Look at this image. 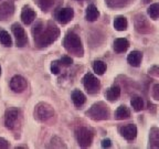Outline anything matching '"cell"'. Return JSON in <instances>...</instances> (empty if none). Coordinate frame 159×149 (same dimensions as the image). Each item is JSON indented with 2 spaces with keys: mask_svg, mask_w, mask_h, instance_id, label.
<instances>
[{
  "mask_svg": "<svg viewBox=\"0 0 159 149\" xmlns=\"http://www.w3.org/2000/svg\"><path fill=\"white\" fill-rule=\"evenodd\" d=\"M34 42L38 47H48L59 38L60 30L53 22H38L32 29Z\"/></svg>",
  "mask_w": 159,
  "mask_h": 149,
  "instance_id": "cell-1",
  "label": "cell"
},
{
  "mask_svg": "<svg viewBox=\"0 0 159 149\" xmlns=\"http://www.w3.org/2000/svg\"><path fill=\"white\" fill-rule=\"evenodd\" d=\"M63 45L69 52L74 53L75 55H82L83 47L82 42L80 40V37L74 32H69L64 38Z\"/></svg>",
  "mask_w": 159,
  "mask_h": 149,
  "instance_id": "cell-2",
  "label": "cell"
},
{
  "mask_svg": "<svg viewBox=\"0 0 159 149\" xmlns=\"http://www.w3.org/2000/svg\"><path fill=\"white\" fill-rule=\"evenodd\" d=\"M86 115L93 120H104L109 116L108 106L104 102H97L86 112Z\"/></svg>",
  "mask_w": 159,
  "mask_h": 149,
  "instance_id": "cell-3",
  "label": "cell"
},
{
  "mask_svg": "<svg viewBox=\"0 0 159 149\" xmlns=\"http://www.w3.org/2000/svg\"><path fill=\"white\" fill-rule=\"evenodd\" d=\"M54 115L52 106L48 103H39L34 108V117L40 122H47Z\"/></svg>",
  "mask_w": 159,
  "mask_h": 149,
  "instance_id": "cell-4",
  "label": "cell"
},
{
  "mask_svg": "<svg viewBox=\"0 0 159 149\" xmlns=\"http://www.w3.org/2000/svg\"><path fill=\"white\" fill-rule=\"evenodd\" d=\"M75 137H76L80 147H82V148L91 146L93 142V133L86 127H79L75 132Z\"/></svg>",
  "mask_w": 159,
  "mask_h": 149,
  "instance_id": "cell-5",
  "label": "cell"
},
{
  "mask_svg": "<svg viewBox=\"0 0 159 149\" xmlns=\"http://www.w3.org/2000/svg\"><path fill=\"white\" fill-rule=\"evenodd\" d=\"M20 117H21V114H20L19 109L16 108H10L6 112V116H5V125L8 129H13L19 125L20 122Z\"/></svg>",
  "mask_w": 159,
  "mask_h": 149,
  "instance_id": "cell-6",
  "label": "cell"
},
{
  "mask_svg": "<svg viewBox=\"0 0 159 149\" xmlns=\"http://www.w3.org/2000/svg\"><path fill=\"white\" fill-rule=\"evenodd\" d=\"M83 85H84L85 89L89 94H95L99 91L101 87V82L97 77H95L92 73H87L83 77Z\"/></svg>",
  "mask_w": 159,
  "mask_h": 149,
  "instance_id": "cell-7",
  "label": "cell"
},
{
  "mask_svg": "<svg viewBox=\"0 0 159 149\" xmlns=\"http://www.w3.org/2000/svg\"><path fill=\"white\" fill-rule=\"evenodd\" d=\"M11 30H12L13 35L16 37V42H17L18 47H25L28 42V38L22 25H19V23H13Z\"/></svg>",
  "mask_w": 159,
  "mask_h": 149,
  "instance_id": "cell-8",
  "label": "cell"
},
{
  "mask_svg": "<svg viewBox=\"0 0 159 149\" xmlns=\"http://www.w3.org/2000/svg\"><path fill=\"white\" fill-rule=\"evenodd\" d=\"M28 83L27 79L21 75H16L10 81V88L16 93H22L25 89H27Z\"/></svg>",
  "mask_w": 159,
  "mask_h": 149,
  "instance_id": "cell-9",
  "label": "cell"
},
{
  "mask_svg": "<svg viewBox=\"0 0 159 149\" xmlns=\"http://www.w3.org/2000/svg\"><path fill=\"white\" fill-rule=\"evenodd\" d=\"M74 17V11L72 8H62L57 11L55 13V18L60 23L65 25V23L70 22Z\"/></svg>",
  "mask_w": 159,
  "mask_h": 149,
  "instance_id": "cell-10",
  "label": "cell"
},
{
  "mask_svg": "<svg viewBox=\"0 0 159 149\" xmlns=\"http://www.w3.org/2000/svg\"><path fill=\"white\" fill-rule=\"evenodd\" d=\"M135 28L139 33H148L150 32V28L152 25H149V22L147 21L146 17L143 15H137L135 17Z\"/></svg>",
  "mask_w": 159,
  "mask_h": 149,
  "instance_id": "cell-11",
  "label": "cell"
},
{
  "mask_svg": "<svg viewBox=\"0 0 159 149\" xmlns=\"http://www.w3.org/2000/svg\"><path fill=\"white\" fill-rule=\"evenodd\" d=\"M15 12V3L12 1H5L0 3V20H7Z\"/></svg>",
  "mask_w": 159,
  "mask_h": 149,
  "instance_id": "cell-12",
  "label": "cell"
},
{
  "mask_svg": "<svg viewBox=\"0 0 159 149\" xmlns=\"http://www.w3.org/2000/svg\"><path fill=\"white\" fill-rule=\"evenodd\" d=\"M119 133L126 140H133L137 136V127L133 124L125 125V126L119 128Z\"/></svg>",
  "mask_w": 159,
  "mask_h": 149,
  "instance_id": "cell-13",
  "label": "cell"
},
{
  "mask_svg": "<svg viewBox=\"0 0 159 149\" xmlns=\"http://www.w3.org/2000/svg\"><path fill=\"white\" fill-rule=\"evenodd\" d=\"M35 19V12L34 10L31 9L30 7H25L21 12V20L25 25H30L32 23Z\"/></svg>",
  "mask_w": 159,
  "mask_h": 149,
  "instance_id": "cell-14",
  "label": "cell"
},
{
  "mask_svg": "<svg viewBox=\"0 0 159 149\" xmlns=\"http://www.w3.org/2000/svg\"><path fill=\"white\" fill-rule=\"evenodd\" d=\"M142 60H143V53L139 52V51H133V52L129 53L128 56H127V62L132 65V66H135V67L140 65Z\"/></svg>",
  "mask_w": 159,
  "mask_h": 149,
  "instance_id": "cell-15",
  "label": "cell"
},
{
  "mask_svg": "<svg viewBox=\"0 0 159 149\" xmlns=\"http://www.w3.org/2000/svg\"><path fill=\"white\" fill-rule=\"evenodd\" d=\"M129 47V42L127 39H124V38H118L114 41V50L115 52L117 53H122L125 52L127 49Z\"/></svg>",
  "mask_w": 159,
  "mask_h": 149,
  "instance_id": "cell-16",
  "label": "cell"
},
{
  "mask_svg": "<svg viewBox=\"0 0 159 149\" xmlns=\"http://www.w3.org/2000/svg\"><path fill=\"white\" fill-rule=\"evenodd\" d=\"M150 148H159V129L154 127L149 133V146Z\"/></svg>",
  "mask_w": 159,
  "mask_h": 149,
  "instance_id": "cell-17",
  "label": "cell"
},
{
  "mask_svg": "<svg viewBox=\"0 0 159 149\" xmlns=\"http://www.w3.org/2000/svg\"><path fill=\"white\" fill-rule=\"evenodd\" d=\"M106 98L111 102H114L116 99H118V97L120 96V87L118 85H113L112 87H109L107 89L106 94H105Z\"/></svg>",
  "mask_w": 159,
  "mask_h": 149,
  "instance_id": "cell-18",
  "label": "cell"
},
{
  "mask_svg": "<svg viewBox=\"0 0 159 149\" xmlns=\"http://www.w3.org/2000/svg\"><path fill=\"white\" fill-rule=\"evenodd\" d=\"M72 101H73V103H74L75 106L81 107L82 105L85 104V102H86V97H85V95L83 94L80 89H75V91H73V93H72Z\"/></svg>",
  "mask_w": 159,
  "mask_h": 149,
  "instance_id": "cell-19",
  "label": "cell"
},
{
  "mask_svg": "<svg viewBox=\"0 0 159 149\" xmlns=\"http://www.w3.org/2000/svg\"><path fill=\"white\" fill-rule=\"evenodd\" d=\"M99 17V11L97 10V8L94 5H89L86 8V12H85V18H86L87 21H95L97 20V18Z\"/></svg>",
  "mask_w": 159,
  "mask_h": 149,
  "instance_id": "cell-20",
  "label": "cell"
},
{
  "mask_svg": "<svg viewBox=\"0 0 159 149\" xmlns=\"http://www.w3.org/2000/svg\"><path fill=\"white\" fill-rule=\"evenodd\" d=\"M130 116V111L127 106L125 105H120L115 112V118L118 120H123V119H127Z\"/></svg>",
  "mask_w": 159,
  "mask_h": 149,
  "instance_id": "cell-21",
  "label": "cell"
},
{
  "mask_svg": "<svg viewBox=\"0 0 159 149\" xmlns=\"http://www.w3.org/2000/svg\"><path fill=\"white\" fill-rule=\"evenodd\" d=\"M127 25H128V22H127V19L125 17H116L114 20V28L117 30V31H125L127 29Z\"/></svg>",
  "mask_w": 159,
  "mask_h": 149,
  "instance_id": "cell-22",
  "label": "cell"
},
{
  "mask_svg": "<svg viewBox=\"0 0 159 149\" xmlns=\"http://www.w3.org/2000/svg\"><path fill=\"white\" fill-rule=\"evenodd\" d=\"M0 43L2 45H5V47H11V44H12L11 37H10L9 33L7 31H5V30L0 31Z\"/></svg>",
  "mask_w": 159,
  "mask_h": 149,
  "instance_id": "cell-23",
  "label": "cell"
},
{
  "mask_svg": "<svg viewBox=\"0 0 159 149\" xmlns=\"http://www.w3.org/2000/svg\"><path fill=\"white\" fill-rule=\"evenodd\" d=\"M93 70H94V72L98 75H103L106 71V64H105L103 61H95L94 64H93Z\"/></svg>",
  "mask_w": 159,
  "mask_h": 149,
  "instance_id": "cell-24",
  "label": "cell"
},
{
  "mask_svg": "<svg viewBox=\"0 0 159 149\" xmlns=\"http://www.w3.org/2000/svg\"><path fill=\"white\" fill-rule=\"evenodd\" d=\"M130 104H132L134 111H136V112H140L144 108V101H143L142 97H133L132 101H130Z\"/></svg>",
  "mask_w": 159,
  "mask_h": 149,
  "instance_id": "cell-25",
  "label": "cell"
},
{
  "mask_svg": "<svg viewBox=\"0 0 159 149\" xmlns=\"http://www.w3.org/2000/svg\"><path fill=\"white\" fill-rule=\"evenodd\" d=\"M148 16L152 19H157L159 17V3H152L150 5V7L147 9Z\"/></svg>",
  "mask_w": 159,
  "mask_h": 149,
  "instance_id": "cell-26",
  "label": "cell"
},
{
  "mask_svg": "<svg viewBox=\"0 0 159 149\" xmlns=\"http://www.w3.org/2000/svg\"><path fill=\"white\" fill-rule=\"evenodd\" d=\"M35 2L39 6V8H41L43 11H48L50 8H52L54 0H35Z\"/></svg>",
  "mask_w": 159,
  "mask_h": 149,
  "instance_id": "cell-27",
  "label": "cell"
},
{
  "mask_svg": "<svg viewBox=\"0 0 159 149\" xmlns=\"http://www.w3.org/2000/svg\"><path fill=\"white\" fill-rule=\"evenodd\" d=\"M60 65H61V63H60V61H53L52 64H51V72L53 73V74H59L60 73Z\"/></svg>",
  "mask_w": 159,
  "mask_h": 149,
  "instance_id": "cell-28",
  "label": "cell"
},
{
  "mask_svg": "<svg viewBox=\"0 0 159 149\" xmlns=\"http://www.w3.org/2000/svg\"><path fill=\"white\" fill-rule=\"evenodd\" d=\"M60 63L63 64V65H65V66H69V65H71L73 63V59L71 56L65 55V56H62V59L60 60Z\"/></svg>",
  "mask_w": 159,
  "mask_h": 149,
  "instance_id": "cell-29",
  "label": "cell"
},
{
  "mask_svg": "<svg viewBox=\"0 0 159 149\" xmlns=\"http://www.w3.org/2000/svg\"><path fill=\"white\" fill-rule=\"evenodd\" d=\"M152 97L157 101H159V84H156L152 87Z\"/></svg>",
  "mask_w": 159,
  "mask_h": 149,
  "instance_id": "cell-30",
  "label": "cell"
},
{
  "mask_svg": "<svg viewBox=\"0 0 159 149\" xmlns=\"http://www.w3.org/2000/svg\"><path fill=\"white\" fill-rule=\"evenodd\" d=\"M126 0H107L109 6H122Z\"/></svg>",
  "mask_w": 159,
  "mask_h": 149,
  "instance_id": "cell-31",
  "label": "cell"
},
{
  "mask_svg": "<svg viewBox=\"0 0 159 149\" xmlns=\"http://www.w3.org/2000/svg\"><path fill=\"white\" fill-rule=\"evenodd\" d=\"M149 74L155 75V76H159V66H152L149 70Z\"/></svg>",
  "mask_w": 159,
  "mask_h": 149,
  "instance_id": "cell-32",
  "label": "cell"
},
{
  "mask_svg": "<svg viewBox=\"0 0 159 149\" xmlns=\"http://www.w3.org/2000/svg\"><path fill=\"white\" fill-rule=\"evenodd\" d=\"M9 147V142L3 138H0V148H8Z\"/></svg>",
  "mask_w": 159,
  "mask_h": 149,
  "instance_id": "cell-33",
  "label": "cell"
},
{
  "mask_svg": "<svg viewBox=\"0 0 159 149\" xmlns=\"http://www.w3.org/2000/svg\"><path fill=\"white\" fill-rule=\"evenodd\" d=\"M111 146H112V142H111L109 139H104L102 142V147H104V148H108Z\"/></svg>",
  "mask_w": 159,
  "mask_h": 149,
  "instance_id": "cell-34",
  "label": "cell"
},
{
  "mask_svg": "<svg viewBox=\"0 0 159 149\" xmlns=\"http://www.w3.org/2000/svg\"><path fill=\"white\" fill-rule=\"evenodd\" d=\"M150 1H152V0H144L145 3H148V2H150Z\"/></svg>",
  "mask_w": 159,
  "mask_h": 149,
  "instance_id": "cell-35",
  "label": "cell"
},
{
  "mask_svg": "<svg viewBox=\"0 0 159 149\" xmlns=\"http://www.w3.org/2000/svg\"><path fill=\"white\" fill-rule=\"evenodd\" d=\"M0 75H1V66H0Z\"/></svg>",
  "mask_w": 159,
  "mask_h": 149,
  "instance_id": "cell-36",
  "label": "cell"
},
{
  "mask_svg": "<svg viewBox=\"0 0 159 149\" xmlns=\"http://www.w3.org/2000/svg\"><path fill=\"white\" fill-rule=\"evenodd\" d=\"M79 1H80V0H79Z\"/></svg>",
  "mask_w": 159,
  "mask_h": 149,
  "instance_id": "cell-37",
  "label": "cell"
}]
</instances>
